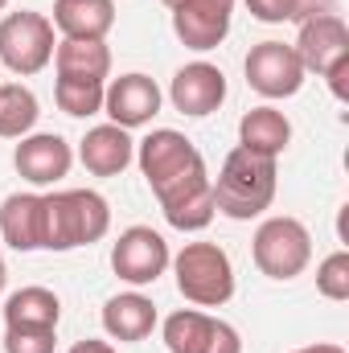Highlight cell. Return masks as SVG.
I'll return each instance as SVG.
<instances>
[{
    "label": "cell",
    "mask_w": 349,
    "mask_h": 353,
    "mask_svg": "<svg viewBox=\"0 0 349 353\" xmlns=\"http://www.w3.org/2000/svg\"><path fill=\"white\" fill-rule=\"evenodd\" d=\"M161 4H165V8L173 12V8H181V4H193V0H161Z\"/></svg>",
    "instance_id": "30"
},
{
    "label": "cell",
    "mask_w": 349,
    "mask_h": 353,
    "mask_svg": "<svg viewBox=\"0 0 349 353\" xmlns=\"http://www.w3.org/2000/svg\"><path fill=\"white\" fill-rule=\"evenodd\" d=\"M251 255L267 279H296L312 259V234L296 218H267L251 239Z\"/></svg>",
    "instance_id": "6"
},
{
    "label": "cell",
    "mask_w": 349,
    "mask_h": 353,
    "mask_svg": "<svg viewBox=\"0 0 349 353\" xmlns=\"http://www.w3.org/2000/svg\"><path fill=\"white\" fill-rule=\"evenodd\" d=\"M54 70H58V79L107 83V74H111V50H107V41H70V37H62L54 46Z\"/></svg>",
    "instance_id": "21"
},
{
    "label": "cell",
    "mask_w": 349,
    "mask_h": 353,
    "mask_svg": "<svg viewBox=\"0 0 349 353\" xmlns=\"http://www.w3.org/2000/svg\"><path fill=\"white\" fill-rule=\"evenodd\" d=\"M54 25L46 12H8L0 21V62L29 79L54 62Z\"/></svg>",
    "instance_id": "7"
},
{
    "label": "cell",
    "mask_w": 349,
    "mask_h": 353,
    "mask_svg": "<svg viewBox=\"0 0 349 353\" xmlns=\"http://www.w3.org/2000/svg\"><path fill=\"white\" fill-rule=\"evenodd\" d=\"M103 111L123 132L144 128L161 111V87L148 74H119L115 83H107V90H103Z\"/></svg>",
    "instance_id": "13"
},
{
    "label": "cell",
    "mask_w": 349,
    "mask_h": 353,
    "mask_svg": "<svg viewBox=\"0 0 349 353\" xmlns=\"http://www.w3.org/2000/svg\"><path fill=\"white\" fill-rule=\"evenodd\" d=\"M296 353H346L341 345H329V341H321V345H304V350H296Z\"/></svg>",
    "instance_id": "29"
},
{
    "label": "cell",
    "mask_w": 349,
    "mask_h": 353,
    "mask_svg": "<svg viewBox=\"0 0 349 353\" xmlns=\"http://www.w3.org/2000/svg\"><path fill=\"white\" fill-rule=\"evenodd\" d=\"M325 12H337V0H296V21L325 17Z\"/></svg>",
    "instance_id": "27"
},
{
    "label": "cell",
    "mask_w": 349,
    "mask_h": 353,
    "mask_svg": "<svg viewBox=\"0 0 349 353\" xmlns=\"http://www.w3.org/2000/svg\"><path fill=\"white\" fill-rule=\"evenodd\" d=\"M169 103L189 119H206L226 103V74L210 62H189L169 83Z\"/></svg>",
    "instance_id": "11"
},
{
    "label": "cell",
    "mask_w": 349,
    "mask_h": 353,
    "mask_svg": "<svg viewBox=\"0 0 349 353\" xmlns=\"http://www.w3.org/2000/svg\"><path fill=\"white\" fill-rule=\"evenodd\" d=\"M243 70H247L251 90H259L263 99H292L296 90L304 87V74H308L300 66L296 50L283 46V41H259V46H251Z\"/></svg>",
    "instance_id": "10"
},
{
    "label": "cell",
    "mask_w": 349,
    "mask_h": 353,
    "mask_svg": "<svg viewBox=\"0 0 349 353\" xmlns=\"http://www.w3.org/2000/svg\"><path fill=\"white\" fill-rule=\"evenodd\" d=\"M136 161L173 230L193 234L214 222V185L193 140H185L173 128H157L136 144Z\"/></svg>",
    "instance_id": "1"
},
{
    "label": "cell",
    "mask_w": 349,
    "mask_h": 353,
    "mask_svg": "<svg viewBox=\"0 0 349 353\" xmlns=\"http://www.w3.org/2000/svg\"><path fill=\"white\" fill-rule=\"evenodd\" d=\"M0 234L12 251H41L46 197L41 193H8L0 205Z\"/></svg>",
    "instance_id": "16"
},
{
    "label": "cell",
    "mask_w": 349,
    "mask_h": 353,
    "mask_svg": "<svg viewBox=\"0 0 349 353\" xmlns=\"http://www.w3.org/2000/svg\"><path fill=\"white\" fill-rule=\"evenodd\" d=\"M50 25L70 41H103L115 29V0H54Z\"/></svg>",
    "instance_id": "17"
},
{
    "label": "cell",
    "mask_w": 349,
    "mask_h": 353,
    "mask_svg": "<svg viewBox=\"0 0 349 353\" xmlns=\"http://www.w3.org/2000/svg\"><path fill=\"white\" fill-rule=\"evenodd\" d=\"M62 300L50 288H21L4 300V329H33V333H58Z\"/></svg>",
    "instance_id": "19"
},
{
    "label": "cell",
    "mask_w": 349,
    "mask_h": 353,
    "mask_svg": "<svg viewBox=\"0 0 349 353\" xmlns=\"http://www.w3.org/2000/svg\"><path fill=\"white\" fill-rule=\"evenodd\" d=\"M165 345L169 353H243L239 329L201 308H181L165 321Z\"/></svg>",
    "instance_id": "9"
},
{
    "label": "cell",
    "mask_w": 349,
    "mask_h": 353,
    "mask_svg": "<svg viewBox=\"0 0 349 353\" xmlns=\"http://www.w3.org/2000/svg\"><path fill=\"white\" fill-rule=\"evenodd\" d=\"M4 283H8V267H4V259H0V292H4Z\"/></svg>",
    "instance_id": "31"
},
{
    "label": "cell",
    "mask_w": 349,
    "mask_h": 353,
    "mask_svg": "<svg viewBox=\"0 0 349 353\" xmlns=\"http://www.w3.org/2000/svg\"><path fill=\"white\" fill-rule=\"evenodd\" d=\"M177 292L197 308H222L235 296V267L218 243H185L173 259Z\"/></svg>",
    "instance_id": "4"
},
{
    "label": "cell",
    "mask_w": 349,
    "mask_h": 353,
    "mask_svg": "<svg viewBox=\"0 0 349 353\" xmlns=\"http://www.w3.org/2000/svg\"><path fill=\"white\" fill-rule=\"evenodd\" d=\"M103 90L107 83H90V79H58L54 83V99L66 115L74 119H87V115H99L103 111Z\"/></svg>",
    "instance_id": "23"
},
{
    "label": "cell",
    "mask_w": 349,
    "mask_h": 353,
    "mask_svg": "<svg viewBox=\"0 0 349 353\" xmlns=\"http://www.w3.org/2000/svg\"><path fill=\"white\" fill-rule=\"evenodd\" d=\"M58 333H33V329H4V353H54Z\"/></svg>",
    "instance_id": "25"
},
{
    "label": "cell",
    "mask_w": 349,
    "mask_h": 353,
    "mask_svg": "<svg viewBox=\"0 0 349 353\" xmlns=\"http://www.w3.org/2000/svg\"><path fill=\"white\" fill-rule=\"evenodd\" d=\"M111 230V205L94 189L46 193V234L41 251H79Z\"/></svg>",
    "instance_id": "3"
},
{
    "label": "cell",
    "mask_w": 349,
    "mask_h": 353,
    "mask_svg": "<svg viewBox=\"0 0 349 353\" xmlns=\"http://www.w3.org/2000/svg\"><path fill=\"white\" fill-rule=\"evenodd\" d=\"M288 144H292V123H288L283 111H275V107H251L239 119V148L275 161Z\"/></svg>",
    "instance_id": "20"
},
{
    "label": "cell",
    "mask_w": 349,
    "mask_h": 353,
    "mask_svg": "<svg viewBox=\"0 0 349 353\" xmlns=\"http://www.w3.org/2000/svg\"><path fill=\"white\" fill-rule=\"evenodd\" d=\"M70 353H115V345H107V341H79V345H74V350Z\"/></svg>",
    "instance_id": "28"
},
{
    "label": "cell",
    "mask_w": 349,
    "mask_h": 353,
    "mask_svg": "<svg viewBox=\"0 0 349 353\" xmlns=\"http://www.w3.org/2000/svg\"><path fill=\"white\" fill-rule=\"evenodd\" d=\"M296 58L304 70L321 74L329 90L337 99H346V74H349V25L337 12H325V17H308L300 21V33H296Z\"/></svg>",
    "instance_id": "5"
},
{
    "label": "cell",
    "mask_w": 349,
    "mask_h": 353,
    "mask_svg": "<svg viewBox=\"0 0 349 353\" xmlns=\"http://www.w3.org/2000/svg\"><path fill=\"white\" fill-rule=\"evenodd\" d=\"M37 94L25 83H4L0 87V136L4 140H25L37 123Z\"/></svg>",
    "instance_id": "22"
},
{
    "label": "cell",
    "mask_w": 349,
    "mask_h": 353,
    "mask_svg": "<svg viewBox=\"0 0 349 353\" xmlns=\"http://www.w3.org/2000/svg\"><path fill=\"white\" fill-rule=\"evenodd\" d=\"M79 161L90 176H119L132 161H136V140L115 128V123H99L90 128L79 144Z\"/></svg>",
    "instance_id": "15"
},
{
    "label": "cell",
    "mask_w": 349,
    "mask_h": 353,
    "mask_svg": "<svg viewBox=\"0 0 349 353\" xmlns=\"http://www.w3.org/2000/svg\"><path fill=\"white\" fill-rule=\"evenodd\" d=\"M317 292L325 300H349V251H333L317 267Z\"/></svg>",
    "instance_id": "24"
},
{
    "label": "cell",
    "mask_w": 349,
    "mask_h": 353,
    "mask_svg": "<svg viewBox=\"0 0 349 353\" xmlns=\"http://www.w3.org/2000/svg\"><path fill=\"white\" fill-rule=\"evenodd\" d=\"M251 17L263 25H283V21H296V0H247Z\"/></svg>",
    "instance_id": "26"
},
{
    "label": "cell",
    "mask_w": 349,
    "mask_h": 353,
    "mask_svg": "<svg viewBox=\"0 0 349 353\" xmlns=\"http://www.w3.org/2000/svg\"><path fill=\"white\" fill-rule=\"evenodd\" d=\"M103 329L111 341H144L157 329V304L140 292H119L103 304Z\"/></svg>",
    "instance_id": "18"
},
{
    "label": "cell",
    "mask_w": 349,
    "mask_h": 353,
    "mask_svg": "<svg viewBox=\"0 0 349 353\" xmlns=\"http://www.w3.org/2000/svg\"><path fill=\"white\" fill-rule=\"evenodd\" d=\"M169 243L152 230V226H128L115 247H111V271L132 283V288H144V283H157L169 267Z\"/></svg>",
    "instance_id": "8"
},
{
    "label": "cell",
    "mask_w": 349,
    "mask_h": 353,
    "mask_svg": "<svg viewBox=\"0 0 349 353\" xmlns=\"http://www.w3.org/2000/svg\"><path fill=\"white\" fill-rule=\"evenodd\" d=\"M230 17H235V0H193L173 8V33L181 37L185 50H218L230 33Z\"/></svg>",
    "instance_id": "12"
},
{
    "label": "cell",
    "mask_w": 349,
    "mask_h": 353,
    "mask_svg": "<svg viewBox=\"0 0 349 353\" xmlns=\"http://www.w3.org/2000/svg\"><path fill=\"white\" fill-rule=\"evenodd\" d=\"M12 165L17 173L25 176L29 185H54L70 173L74 165V148L58 136V132H29L17 152H12Z\"/></svg>",
    "instance_id": "14"
},
{
    "label": "cell",
    "mask_w": 349,
    "mask_h": 353,
    "mask_svg": "<svg viewBox=\"0 0 349 353\" xmlns=\"http://www.w3.org/2000/svg\"><path fill=\"white\" fill-rule=\"evenodd\" d=\"M210 185H214V210L218 214H226L235 222L259 218L275 201V161L259 157V152H247V148H235V152H226L218 176H210Z\"/></svg>",
    "instance_id": "2"
},
{
    "label": "cell",
    "mask_w": 349,
    "mask_h": 353,
    "mask_svg": "<svg viewBox=\"0 0 349 353\" xmlns=\"http://www.w3.org/2000/svg\"><path fill=\"white\" fill-rule=\"evenodd\" d=\"M4 4H8V0H0V12H4Z\"/></svg>",
    "instance_id": "32"
}]
</instances>
